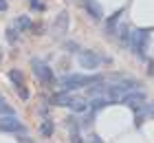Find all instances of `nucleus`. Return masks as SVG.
<instances>
[{"label": "nucleus", "mask_w": 154, "mask_h": 143, "mask_svg": "<svg viewBox=\"0 0 154 143\" xmlns=\"http://www.w3.org/2000/svg\"><path fill=\"white\" fill-rule=\"evenodd\" d=\"M145 114H148V117H154V104H152V108H145Z\"/></svg>", "instance_id": "23"}, {"label": "nucleus", "mask_w": 154, "mask_h": 143, "mask_svg": "<svg viewBox=\"0 0 154 143\" xmlns=\"http://www.w3.org/2000/svg\"><path fill=\"white\" fill-rule=\"evenodd\" d=\"M16 29H18V31H29V29H31V20L26 16H18L16 18Z\"/></svg>", "instance_id": "13"}, {"label": "nucleus", "mask_w": 154, "mask_h": 143, "mask_svg": "<svg viewBox=\"0 0 154 143\" xmlns=\"http://www.w3.org/2000/svg\"><path fill=\"white\" fill-rule=\"evenodd\" d=\"M71 139H73V143H84V141H82L79 130H71Z\"/></svg>", "instance_id": "22"}, {"label": "nucleus", "mask_w": 154, "mask_h": 143, "mask_svg": "<svg viewBox=\"0 0 154 143\" xmlns=\"http://www.w3.org/2000/svg\"><path fill=\"white\" fill-rule=\"evenodd\" d=\"M121 101L128 106L130 110H137V112H141L143 110V104H145V95L141 90H130V92H125Z\"/></svg>", "instance_id": "3"}, {"label": "nucleus", "mask_w": 154, "mask_h": 143, "mask_svg": "<svg viewBox=\"0 0 154 143\" xmlns=\"http://www.w3.org/2000/svg\"><path fill=\"white\" fill-rule=\"evenodd\" d=\"M77 62H79V66L86 68V70H95L99 66V57H97V53H93V51H79Z\"/></svg>", "instance_id": "5"}, {"label": "nucleus", "mask_w": 154, "mask_h": 143, "mask_svg": "<svg viewBox=\"0 0 154 143\" xmlns=\"http://www.w3.org/2000/svg\"><path fill=\"white\" fill-rule=\"evenodd\" d=\"M33 70H35V75H38V79L40 82H44V84H53L55 82V77H53V70L46 66L44 62H40V60H33Z\"/></svg>", "instance_id": "6"}, {"label": "nucleus", "mask_w": 154, "mask_h": 143, "mask_svg": "<svg viewBox=\"0 0 154 143\" xmlns=\"http://www.w3.org/2000/svg\"><path fill=\"white\" fill-rule=\"evenodd\" d=\"M0 130H5V132H24L26 128L16 114H5V117H0Z\"/></svg>", "instance_id": "4"}, {"label": "nucleus", "mask_w": 154, "mask_h": 143, "mask_svg": "<svg viewBox=\"0 0 154 143\" xmlns=\"http://www.w3.org/2000/svg\"><path fill=\"white\" fill-rule=\"evenodd\" d=\"M7 7H9V5H7V0H0V11H7Z\"/></svg>", "instance_id": "24"}, {"label": "nucleus", "mask_w": 154, "mask_h": 143, "mask_svg": "<svg viewBox=\"0 0 154 143\" xmlns=\"http://www.w3.org/2000/svg\"><path fill=\"white\" fill-rule=\"evenodd\" d=\"M130 26H119V42H121V44H128V42H130Z\"/></svg>", "instance_id": "15"}, {"label": "nucleus", "mask_w": 154, "mask_h": 143, "mask_svg": "<svg viewBox=\"0 0 154 143\" xmlns=\"http://www.w3.org/2000/svg\"><path fill=\"white\" fill-rule=\"evenodd\" d=\"M5 114H13V108L5 101V97H0V117H5Z\"/></svg>", "instance_id": "17"}, {"label": "nucleus", "mask_w": 154, "mask_h": 143, "mask_svg": "<svg viewBox=\"0 0 154 143\" xmlns=\"http://www.w3.org/2000/svg\"><path fill=\"white\" fill-rule=\"evenodd\" d=\"M90 143H101V139L99 137H90Z\"/></svg>", "instance_id": "26"}, {"label": "nucleus", "mask_w": 154, "mask_h": 143, "mask_svg": "<svg viewBox=\"0 0 154 143\" xmlns=\"http://www.w3.org/2000/svg\"><path fill=\"white\" fill-rule=\"evenodd\" d=\"M68 108L73 112H77V114H84V112H88V101L86 99H79V97H73V101H71Z\"/></svg>", "instance_id": "12"}, {"label": "nucleus", "mask_w": 154, "mask_h": 143, "mask_svg": "<svg viewBox=\"0 0 154 143\" xmlns=\"http://www.w3.org/2000/svg\"><path fill=\"white\" fill-rule=\"evenodd\" d=\"M119 18H121V11H117V13H112V16H110V20H108V31H110V33L115 31V26H117V22H119Z\"/></svg>", "instance_id": "18"}, {"label": "nucleus", "mask_w": 154, "mask_h": 143, "mask_svg": "<svg viewBox=\"0 0 154 143\" xmlns=\"http://www.w3.org/2000/svg\"><path fill=\"white\" fill-rule=\"evenodd\" d=\"M16 90H18L20 99H24V101H26V99H29V90L24 88V84H22V86H16Z\"/></svg>", "instance_id": "20"}, {"label": "nucleus", "mask_w": 154, "mask_h": 143, "mask_svg": "<svg viewBox=\"0 0 154 143\" xmlns=\"http://www.w3.org/2000/svg\"><path fill=\"white\" fill-rule=\"evenodd\" d=\"M53 130H55V126H53V121H51V119H44V121H42L40 132L44 134V137H51V134H53Z\"/></svg>", "instance_id": "14"}, {"label": "nucleus", "mask_w": 154, "mask_h": 143, "mask_svg": "<svg viewBox=\"0 0 154 143\" xmlns=\"http://www.w3.org/2000/svg\"><path fill=\"white\" fill-rule=\"evenodd\" d=\"M110 104H112V101H110L108 97H103V95H101V97H93V99L88 101V110L97 112V110H103V108H108Z\"/></svg>", "instance_id": "10"}, {"label": "nucleus", "mask_w": 154, "mask_h": 143, "mask_svg": "<svg viewBox=\"0 0 154 143\" xmlns=\"http://www.w3.org/2000/svg\"><path fill=\"white\" fill-rule=\"evenodd\" d=\"M84 9H86L88 16L95 18V20H101L103 18V9H101V5L97 2V0H84Z\"/></svg>", "instance_id": "7"}, {"label": "nucleus", "mask_w": 154, "mask_h": 143, "mask_svg": "<svg viewBox=\"0 0 154 143\" xmlns=\"http://www.w3.org/2000/svg\"><path fill=\"white\" fill-rule=\"evenodd\" d=\"M31 7H33L35 11H44V9H46L44 2H40V0H31Z\"/></svg>", "instance_id": "21"}, {"label": "nucleus", "mask_w": 154, "mask_h": 143, "mask_svg": "<svg viewBox=\"0 0 154 143\" xmlns=\"http://www.w3.org/2000/svg\"><path fill=\"white\" fill-rule=\"evenodd\" d=\"M51 101L55 104V106H71V101H73V95L68 90H60L57 95H55Z\"/></svg>", "instance_id": "11"}, {"label": "nucleus", "mask_w": 154, "mask_h": 143, "mask_svg": "<svg viewBox=\"0 0 154 143\" xmlns=\"http://www.w3.org/2000/svg\"><path fill=\"white\" fill-rule=\"evenodd\" d=\"M148 42H150V31L148 29H134L130 33V48L132 53H137L139 60H145V51H148Z\"/></svg>", "instance_id": "1"}, {"label": "nucleus", "mask_w": 154, "mask_h": 143, "mask_svg": "<svg viewBox=\"0 0 154 143\" xmlns=\"http://www.w3.org/2000/svg\"><path fill=\"white\" fill-rule=\"evenodd\" d=\"M66 29H68V13L62 11L60 16H57V20H55V24H53V33L60 38V35L66 33Z\"/></svg>", "instance_id": "8"}, {"label": "nucleus", "mask_w": 154, "mask_h": 143, "mask_svg": "<svg viewBox=\"0 0 154 143\" xmlns=\"http://www.w3.org/2000/svg\"><path fill=\"white\" fill-rule=\"evenodd\" d=\"M106 92H108V99H110V101H121L123 95H125L128 90H125L121 84H112V86H108Z\"/></svg>", "instance_id": "9"}, {"label": "nucleus", "mask_w": 154, "mask_h": 143, "mask_svg": "<svg viewBox=\"0 0 154 143\" xmlns=\"http://www.w3.org/2000/svg\"><path fill=\"white\" fill-rule=\"evenodd\" d=\"M9 79L16 84V86H22L24 84V77H22V73H20L18 68H13V70H9Z\"/></svg>", "instance_id": "16"}, {"label": "nucleus", "mask_w": 154, "mask_h": 143, "mask_svg": "<svg viewBox=\"0 0 154 143\" xmlns=\"http://www.w3.org/2000/svg\"><path fill=\"white\" fill-rule=\"evenodd\" d=\"M7 40H9L11 42V44H16V42H18V29H7Z\"/></svg>", "instance_id": "19"}, {"label": "nucleus", "mask_w": 154, "mask_h": 143, "mask_svg": "<svg viewBox=\"0 0 154 143\" xmlns=\"http://www.w3.org/2000/svg\"><path fill=\"white\" fill-rule=\"evenodd\" d=\"M66 48H71V51H77V44H73V42H66Z\"/></svg>", "instance_id": "25"}, {"label": "nucleus", "mask_w": 154, "mask_h": 143, "mask_svg": "<svg viewBox=\"0 0 154 143\" xmlns=\"http://www.w3.org/2000/svg\"><path fill=\"white\" fill-rule=\"evenodd\" d=\"M0 62H2V48H0Z\"/></svg>", "instance_id": "27"}, {"label": "nucleus", "mask_w": 154, "mask_h": 143, "mask_svg": "<svg viewBox=\"0 0 154 143\" xmlns=\"http://www.w3.org/2000/svg\"><path fill=\"white\" fill-rule=\"evenodd\" d=\"M97 82V77L95 75H64L62 77V90H75V88H84V86H93Z\"/></svg>", "instance_id": "2"}]
</instances>
